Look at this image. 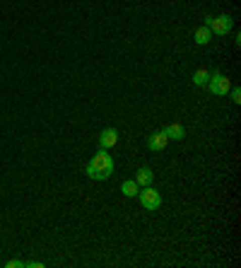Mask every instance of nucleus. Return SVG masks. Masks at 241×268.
I'll return each mask as SVG.
<instances>
[{
  "mask_svg": "<svg viewBox=\"0 0 241 268\" xmlns=\"http://www.w3.org/2000/svg\"><path fill=\"white\" fill-rule=\"evenodd\" d=\"M85 172H87V177L92 181H106L113 174V159H111L109 150H99L97 155L87 162Z\"/></svg>",
  "mask_w": 241,
  "mask_h": 268,
  "instance_id": "obj_1",
  "label": "nucleus"
},
{
  "mask_svg": "<svg viewBox=\"0 0 241 268\" xmlns=\"http://www.w3.org/2000/svg\"><path fill=\"white\" fill-rule=\"evenodd\" d=\"M205 27H210V32L217 34V36H227L231 32V27H234V20H231V15H217V17L208 15Z\"/></svg>",
  "mask_w": 241,
  "mask_h": 268,
  "instance_id": "obj_2",
  "label": "nucleus"
},
{
  "mask_svg": "<svg viewBox=\"0 0 241 268\" xmlns=\"http://www.w3.org/2000/svg\"><path fill=\"white\" fill-rule=\"evenodd\" d=\"M208 87L212 94H217V97H227L231 89V80L227 75H222V73H210V80H208Z\"/></svg>",
  "mask_w": 241,
  "mask_h": 268,
  "instance_id": "obj_3",
  "label": "nucleus"
},
{
  "mask_svg": "<svg viewBox=\"0 0 241 268\" xmlns=\"http://www.w3.org/2000/svg\"><path fill=\"white\" fill-rule=\"evenodd\" d=\"M138 198H140V205L145 210H157L162 205V193L157 189H152V186H143V191L138 193Z\"/></svg>",
  "mask_w": 241,
  "mask_h": 268,
  "instance_id": "obj_4",
  "label": "nucleus"
},
{
  "mask_svg": "<svg viewBox=\"0 0 241 268\" xmlns=\"http://www.w3.org/2000/svg\"><path fill=\"white\" fill-rule=\"evenodd\" d=\"M169 143V138L164 135V131H154V133L147 135V147L152 150V152H162Z\"/></svg>",
  "mask_w": 241,
  "mask_h": 268,
  "instance_id": "obj_5",
  "label": "nucleus"
},
{
  "mask_svg": "<svg viewBox=\"0 0 241 268\" xmlns=\"http://www.w3.org/2000/svg\"><path fill=\"white\" fill-rule=\"evenodd\" d=\"M116 143H118V131H116V128H104V131L99 133V147H101V150H111Z\"/></svg>",
  "mask_w": 241,
  "mask_h": 268,
  "instance_id": "obj_6",
  "label": "nucleus"
},
{
  "mask_svg": "<svg viewBox=\"0 0 241 268\" xmlns=\"http://www.w3.org/2000/svg\"><path fill=\"white\" fill-rule=\"evenodd\" d=\"M164 135L169 140H184L186 138V128H184V123H169L166 128H162Z\"/></svg>",
  "mask_w": 241,
  "mask_h": 268,
  "instance_id": "obj_7",
  "label": "nucleus"
},
{
  "mask_svg": "<svg viewBox=\"0 0 241 268\" xmlns=\"http://www.w3.org/2000/svg\"><path fill=\"white\" fill-rule=\"evenodd\" d=\"M135 181H138V186H152L154 172L150 167H140L135 172Z\"/></svg>",
  "mask_w": 241,
  "mask_h": 268,
  "instance_id": "obj_8",
  "label": "nucleus"
},
{
  "mask_svg": "<svg viewBox=\"0 0 241 268\" xmlns=\"http://www.w3.org/2000/svg\"><path fill=\"white\" fill-rule=\"evenodd\" d=\"M120 193H123V196H128V198H135V196L140 193L138 181H135V179H126V181L120 184Z\"/></svg>",
  "mask_w": 241,
  "mask_h": 268,
  "instance_id": "obj_9",
  "label": "nucleus"
},
{
  "mask_svg": "<svg viewBox=\"0 0 241 268\" xmlns=\"http://www.w3.org/2000/svg\"><path fill=\"white\" fill-rule=\"evenodd\" d=\"M193 39H196V44L198 46H205V44H210L212 41V32H210V27H198L196 29V34H193Z\"/></svg>",
  "mask_w": 241,
  "mask_h": 268,
  "instance_id": "obj_10",
  "label": "nucleus"
},
{
  "mask_svg": "<svg viewBox=\"0 0 241 268\" xmlns=\"http://www.w3.org/2000/svg\"><path fill=\"white\" fill-rule=\"evenodd\" d=\"M210 80V70L208 68H198L196 73H193V85H198V87H205Z\"/></svg>",
  "mask_w": 241,
  "mask_h": 268,
  "instance_id": "obj_11",
  "label": "nucleus"
},
{
  "mask_svg": "<svg viewBox=\"0 0 241 268\" xmlns=\"http://www.w3.org/2000/svg\"><path fill=\"white\" fill-rule=\"evenodd\" d=\"M229 94H231V101H234V104H239L241 101V87H231Z\"/></svg>",
  "mask_w": 241,
  "mask_h": 268,
  "instance_id": "obj_12",
  "label": "nucleus"
},
{
  "mask_svg": "<svg viewBox=\"0 0 241 268\" xmlns=\"http://www.w3.org/2000/svg\"><path fill=\"white\" fill-rule=\"evenodd\" d=\"M5 266H8V268H22L24 263H22V261H17V258H12V261H8Z\"/></svg>",
  "mask_w": 241,
  "mask_h": 268,
  "instance_id": "obj_13",
  "label": "nucleus"
}]
</instances>
